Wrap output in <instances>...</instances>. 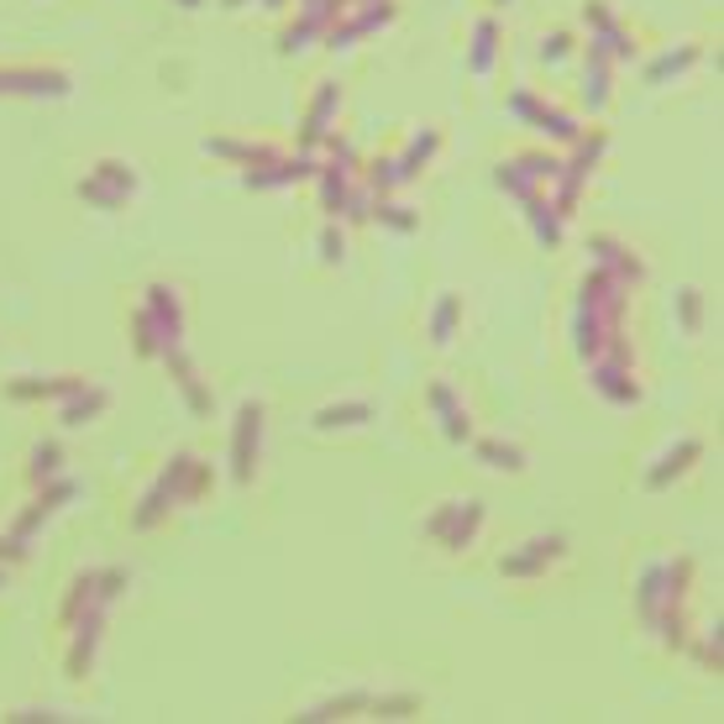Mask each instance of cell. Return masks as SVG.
<instances>
[{"label":"cell","mask_w":724,"mask_h":724,"mask_svg":"<svg viewBox=\"0 0 724 724\" xmlns=\"http://www.w3.org/2000/svg\"><path fill=\"white\" fill-rule=\"evenodd\" d=\"M483 457H488V467H509V473H520L525 467L520 446H504V442H483Z\"/></svg>","instance_id":"3957f363"},{"label":"cell","mask_w":724,"mask_h":724,"mask_svg":"<svg viewBox=\"0 0 724 724\" xmlns=\"http://www.w3.org/2000/svg\"><path fill=\"white\" fill-rule=\"evenodd\" d=\"M258 431H262V410L247 404V410H241V425H237V478L241 483L252 478V467H258Z\"/></svg>","instance_id":"7a4b0ae2"},{"label":"cell","mask_w":724,"mask_h":724,"mask_svg":"<svg viewBox=\"0 0 724 724\" xmlns=\"http://www.w3.org/2000/svg\"><path fill=\"white\" fill-rule=\"evenodd\" d=\"M567 546H562V536H551V541H525V551L520 557H504V572H509V578H541L546 567L557 562V557H562Z\"/></svg>","instance_id":"6da1fadb"},{"label":"cell","mask_w":724,"mask_h":724,"mask_svg":"<svg viewBox=\"0 0 724 724\" xmlns=\"http://www.w3.org/2000/svg\"><path fill=\"white\" fill-rule=\"evenodd\" d=\"M368 421V404H347V410H321V415H316V425H325V431H331V425H362Z\"/></svg>","instance_id":"277c9868"}]
</instances>
